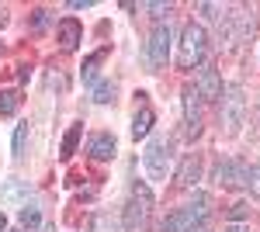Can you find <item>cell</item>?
Instances as JSON below:
<instances>
[{"label": "cell", "instance_id": "d4e9b609", "mask_svg": "<svg viewBox=\"0 0 260 232\" xmlns=\"http://www.w3.org/2000/svg\"><path fill=\"white\" fill-rule=\"evenodd\" d=\"M35 28H45L49 24V11H35V21H31Z\"/></svg>", "mask_w": 260, "mask_h": 232}, {"label": "cell", "instance_id": "83f0119b", "mask_svg": "<svg viewBox=\"0 0 260 232\" xmlns=\"http://www.w3.org/2000/svg\"><path fill=\"white\" fill-rule=\"evenodd\" d=\"M225 232H246V229H243V225H229Z\"/></svg>", "mask_w": 260, "mask_h": 232}, {"label": "cell", "instance_id": "44dd1931", "mask_svg": "<svg viewBox=\"0 0 260 232\" xmlns=\"http://www.w3.org/2000/svg\"><path fill=\"white\" fill-rule=\"evenodd\" d=\"M246 215H250V205H246V201H236V205L229 208V218H233V225H240Z\"/></svg>", "mask_w": 260, "mask_h": 232}, {"label": "cell", "instance_id": "603a6c76", "mask_svg": "<svg viewBox=\"0 0 260 232\" xmlns=\"http://www.w3.org/2000/svg\"><path fill=\"white\" fill-rule=\"evenodd\" d=\"M250 191H253V197H260V167H253L250 170V184H246Z\"/></svg>", "mask_w": 260, "mask_h": 232}, {"label": "cell", "instance_id": "ffe728a7", "mask_svg": "<svg viewBox=\"0 0 260 232\" xmlns=\"http://www.w3.org/2000/svg\"><path fill=\"white\" fill-rule=\"evenodd\" d=\"M24 146H28V121L18 125V132H14V159L24 156Z\"/></svg>", "mask_w": 260, "mask_h": 232}, {"label": "cell", "instance_id": "5bb4252c", "mask_svg": "<svg viewBox=\"0 0 260 232\" xmlns=\"http://www.w3.org/2000/svg\"><path fill=\"white\" fill-rule=\"evenodd\" d=\"M198 174H201V163L191 156V159H184V167H180V174H177V180H180V187H194L198 184Z\"/></svg>", "mask_w": 260, "mask_h": 232}, {"label": "cell", "instance_id": "7a4b0ae2", "mask_svg": "<svg viewBox=\"0 0 260 232\" xmlns=\"http://www.w3.org/2000/svg\"><path fill=\"white\" fill-rule=\"evenodd\" d=\"M222 125H225V132L229 136H236L243 125V118H246V97H243V90L233 83V87H225L222 90Z\"/></svg>", "mask_w": 260, "mask_h": 232}, {"label": "cell", "instance_id": "6da1fadb", "mask_svg": "<svg viewBox=\"0 0 260 232\" xmlns=\"http://www.w3.org/2000/svg\"><path fill=\"white\" fill-rule=\"evenodd\" d=\"M149 205H153V194L146 184H132V201L125 205V232H142L146 229V215H149Z\"/></svg>", "mask_w": 260, "mask_h": 232}, {"label": "cell", "instance_id": "4fadbf2b", "mask_svg": "<svg viewBox=\"0 0 260 232\" xmlns=\"http://www.w3.org/2000/svg\"><path fill=\"white\" fill-rule=\"evenodd\" d=\"M0 197H4V201H11V205H18V201H24V205H28L31 187H28L24 180H7V184H4V191H0Z\"/></svg>", "mask_w": 260, "mask_h": 232}, {"label": "cell", "instance_id": "7402d4cb", "mask_svg": "<svg viewBox=\"0 0 260 232\" xmlns=\"http://www.w3.org/2000/svg\"><path fill=\"white\" fill-rule=\"evenodd\" d=\"M201 14H208V18H222L225 11H222V4H198Z\"/></svg>", "mask_w": 260, "mask_h": 232}, {"label": "cell", "instance_id": "52a82bcc", "mask_svg": "<svg viewBox=\"0 0 260 232\" xmlns=\"http://www.w3.org/2000/svg\"><path fill=\"white\" fill-rule=\"evenodd\" d=\"M146 56H149V70H160L163 62L170 59V24H156L153 35H149V45H146Z\"/></svg>", "mask_w": 260, "mask_h": 232}, {"label": "cell", "instance_id": "e0dca14e", "mask_svg": "<svg viewBox=\"0 0 260 232\" xmlns=\"http://www.w3.org/2000/svg\"><path fill=\"white\" fill-rule=\"evenodd\" d=\"M18 218H21V225H24V229H39V222H42L39 205H24V208L18 212Z\"/></svg>", "mask_w": 260, "mask_h": 232}, {"label": "cell", "instance_id": "277c9868", "mask_svg": "<svg viewBox=\"0 0 260 232\" xmlns=\"http://www.w3.org/2000/svg\"><path fill=\"white\" fill-rule=\"evenodd\" d=\"M208 212V197L205 194H194V201L187 205V208H180V212H174L167 222H163V229L160 232H187L191 225H198L201 222V215Z\"/></svg>", "mask_w": 260, "mask_h": 232}, {"label": "cell", "instance_id": "5b68a950", "mask_svg": "<svg viewBox=\"0 0 260 232\" xmlns=\"http://www.w3.org/2000/svg\"><path fill=\"white\" fill-rule=\"evenodd\" d=\"M142 163H146V170H149L153 180H163V177H167V163H170V142H167L163 136H156L149 146H146Z\"/></svg>", "mask_w": 260, "mask_h": 232}, {"label": "cell", "instance_id": "ba28073f", "mask_svg": "<svg viewBox=\"0 0 260 232\" xmlns=\"http://www.w3.org/2000/svg\"><path fill=\"white\" fill-rule=\"evenodd\" d=\"M201 101H219L222 97V80L215 73V66H201L198 70V83H194Z\"/></svg>", "mask_w": 260, "mask_h": 232}, {"label": "cell", "instance_id": "8992f818", "mask_svg": "<svg viewBox=\"0 0 260 232\" xmlns=\"http://www.w3.org/2000/svg\"><path fill=\"white\" fill-rule=\"evenodd\" d=\"M215 184L240 191V187L250 184V167H246L243 159H222L219 167H215Z\"/></svg>", "mask_w": 260, "mask_h": 232}, {"label": "cell", "instance_id": "3957f363", "mask_svg": "<svg viewBox=\"0 0 260 232\" xmlns=\"http://www.w3.org/2000/svg\"><path fill=\"white\" fill-rule=\"evenodd\" d=\"M205 28L201 24H187L184 31H180V70H191L194 62H201V56H205Z\"/></svg>", "mask_w": 260, "mask_h": 232}, {"label": "cell", "instance_id": "484cf974", "mask_svg": "<svg viewBox=\"0 0 260 232\" xmlns=\"http://www.w3.org/2000/svg\"><path fill=\"white\" fill-rule=\"evenodd\" d=\"M146 7H149V11H156V14H167V11H170V4H146Z\"/></svg>", "mask_w": 260, "mask_h": 232}, {"label": "cell", "instance_id": "ac0fdd59", "mask_svg": "<svg viewBox=\"0 0 260 232\" xmlns=\"http://www.w3.org/2000/svg\"><path fill=\"white\" fill-rule=\"evenodd\" d=\"M104 56H108V49H98L94 56L83 62V83H94V77H98V62H101Z\"/></svg>", "mask_w": 260, "mask_h": 232}, {"label": "cell", "instance_id": "30bf717a", "mask_svg": "<svg viewBox=\"0 0 260 232\" xmlns=\"http://www.w3.org/2000/svg\"><path fill=\"white\" fill-rule=\"evenodd\" d=\"M80 39H83V28H80V21H73V18L59 21V45L66 49V52H73Z\"/></svg>", "mask_w": 260, "mask_h": 232}, {"label": "cell", "instance_id": "2e32d148", "mask_svg": "<svg viewBox=\"0 0 260 232\" xmlns=\"http://www.w3.org/2000/svg\"><path fill=\"white\" fill-rule=\"evenodd\" d=\"M115 94H118V87H115V80H104V83H98V87H94V101H98V104H111V101H115Z\"/></svg>", "mask_w": 260, "mask_h": 232}, {"label": "cell", "instance_id": "d6986e66", "mask_svg": "<svg viewBox=\"0 0 260 232\" xmlns=\"http://www.w3.org/2000/svg\"><path fill=\"white\" fill-rule=\"evenodd\" d=\"M18 104H21L18 90H0V115H14Z\"/></svg>", "mask_w": 260, "mask_h": 232}, {"label": "cell", "instance_id": "7c38bea8", "mask_svg": "<svg viewBox=\"0 0 260 232\" xmlns=\"http://www.w3.org/2000/svg\"><path fill=\"white\" fill-rule=\"evenodd\" d=\"M87 153H90V159H98V163L111 159L115 156V136H94L90 146H87Z\"/></svg>", "mask_w": 260, "mask_h": 232}, {"label": "cell", "instance_id": "8fae6325", "mask_svg": "<svg viewBox=\"0 0 260 232\" xmlns=\"http://www.w3.org/2000/svg\"><path fill=\"white\" fill-rule=\"evenodd\" d=\"M153 121H156V111L149 108V104H142L139 111H136V118H132V139H142L153 132Z\"/></svg>", "mask_w": 260, "mask_h": 232}, {"label": "cell", "instance_id": "9a60e30c", "mask_svg": "<svg viewBox=\"0 0 260 232\" xmlns=\"http://www.w3.org/2000/svg\"><path fill=\"white\" fill-rule=\"evenodd\" d=\"M80 136H83V125H73L70 132H66V139H62V159H70V156L77 153V142H80Z\"/></svg>", "mask_w": 260, "mask_h": 232}, {"label": "cell", "instance_id": "cb8c5ba5", "mask_svg": "<svg viewBox=\"0 0 260 232\" xmlns=\"http://www.w3.org/2000/svg\"><path fill=\"white\" fill-rule=\"evenodd\" d=\"M94 232H115L111 218H108V215H98V222H94Z\"/></svg>", "mask_w": 260, "mask_h": 232}, {"label": "cell", "instance_id": "f1b7e54d", "mask_svg": "<svg viewBox=\"0 0 260 232\" xmlns=\"http://www.w3.org/2000/svg\"><path fill=\"white\" fill-rule=\"evenodd\" d=\"M7 229V218H4V212H0V232Z\"/></svg>", "mask_w": 260, "mask_h": 232}, {"label": "cell", "instance_id": "4316f807", "mask_svg": "<svg viewBox=\"0 0 260 232\" xmlns=\"http://www.w3.org/2000/svg\"><path fill=\"white\" fill-rule=\"evenodd\" d=\"M187 232H208V225H205V222H198V225H191Z\"/></svg>", "mask_w": 260, "mask_h": 232}, {"label": "cell", "instance_id": "9c48e42d", "mask_svg": "<svg viewBox=\"0 0 260 232\" xmlns=\"http://www.w3.org/2000/svg\"><path fill=\"white\" fill-rule=\"evenodd\" d=\"M184 118H187V136H198L201 132V97L194 87L184 90Z\"/></svg>", "mask_w": 260, "mask_h": 232}]
</instances>
